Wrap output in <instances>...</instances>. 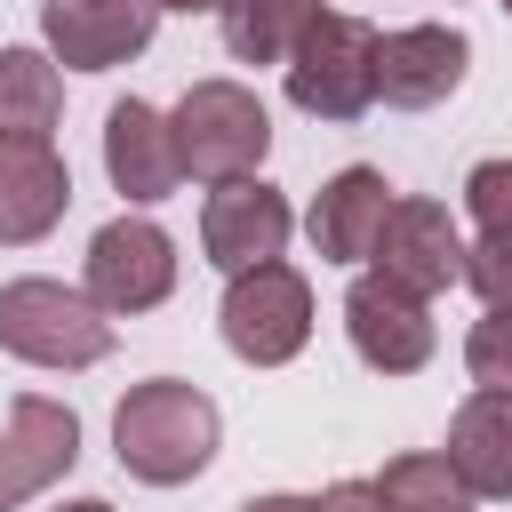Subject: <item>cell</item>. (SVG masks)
Instances as JSON below:
<instances>
[{"mask_svg": "<svg viewBox=\"0 0 512 512\" xmlns=\"http://www.w3.org/2000/svg\"><path fill=\"white\" fill-rule=\"evenodd\" d=\"M112 448L136 480L152 488H176V480H200L208 456H216V400L200 384H176V376H152L136 384L120 408H112Z\"/></svg>", "mask_w": 512, "mask_h": 512, "instance_id": "obj_1", "label": "cell"}, {"mask_svg": "<svg viewBox=\"0 0 512 512\" xmlns=\"http://www.w3.org/2000/svg\"><path fill=\"white\" fill-rule=\"evenodd\" d=\"M0 352L32 368H96L112 352V320L88 288L64 280H8L0 288Z\"/></svg>", "mask_w": 512, "mask_h": 512, "instance_id": "obj_2", "label": "cell"}, {"mask_svg": "<svg viewBox=\"0 0 512 512\" xmlns=\"http://www.w3.org/2000/svg\"><path fill=\"white\" fill-rule=\"evenodd\" d=\"M168 128H176L184 176H200V184H240V176H256V160L272 152V120H264V104H256L240 80H200V88H184V104L168 112Z\"/></svg>", "mask_w": 512, "mask_h": 512, "instance_id": "obj_3", "label": "cell"}, {"mask_svg": "<svg viewBox=\"0 0 512 512\" xmlns=\"http://www.w3.org/2000/svg\"><path fill=\"white\" fill-rule=\"evenodd\" d=\"M376 40H384V32H368L360 16L320 8V16L304 24L296 56H288V96H296V112H312V120H360V112L376 104Z\"/></svg>", "mask_w": 512, "mask_h": 512, "instance_id": "obj_4", "label": "cell"}, {"mask_svg": "<svg viewBox=\"0 0 512 512\" xmlns=\"http://www.w3.org/2000/svg\"><path fill=\"white\" fill-rule=\"evenodd\" d=\"M304 336H312V288H304L296 264L272 256L256 272H232V288H224V344L240 360L280 368V360L304 352Z\"/></svg>", "mask_w": 512, "mask_h": 512, "instance_id": "obj_5", "label": "cell"}, {"mask_svg": "<svg viewBox=\"0 0 512 512\" xmlns=\"http://www.w3.org/2000/svg\"><path fill=\"white\" fill-rule=\"evenodd\" d=\"M176 288V240L144 216H112L88 240V296L104 312H152Z\"/></svg>", "mask_w": 512, "mask_h": 512, "instance_id": "obj_6", "label": "cell"}, {"mask_svg": "<svg viewBox=\"0 0 512 512\" xmlns=\"http://www.w3.org/2000/svg\"><path fill=\"white\" fill-rule=\"evenodd\" d=\"M344 328H352V352L384 376H416L432 360V312L424 296H408L400 280L384 272H360L352 296H344Z\"/></svg>", "mask_w": 512, "mask_h": 512, "instance_id": "obj_7", "label": "cell"}, {"mask_svg": "<svg viewBox=\"0 0 512 512\" xmlns=\"http://www.w3.org/2000/svg\"><path fill=\"white\" fill-rule=\"evenodd\" d=\"M368 264H376L384 280H400L408 296H440V288L464 280V232L448 224L440 200H392Z\"/></svg>", "mask_w": 512, "mask_h": 512, "instance_id": "obj_8", "label": "cell"}, {"mask_svg": "<svg viewBox=\"0 0 512 512\" xmlns=\"http://www.w3.org/2000/svg\"><path fill=\"white\" fill-rule=\"evenodd\" d=\"M152 0H40V32L56 48V64L72 72H112L128 56H144L152 40Z\"/></svg>", "mask_w": 512, "mask_h": 512, "instance_id": "obj_9", "label": "cell"}, {"mask_svg": "<svg viewBox=\"0 0 512 512\" xmlns=\"http://www.w3.org/2000/svg\"><path fill=\"white\" fill-rule=\"evenodd\" d=\"M80 464V416L64 400H40L24 392L8 432H0V512H16L24 496H40L48 480H64Z\"/></svg>", "mask_w": 512, "mask_h": 512, "instance_id": "obj_10", "label": "cell"}, {"mask_svg": "<svg viewBox=\"0 0 512 512\" xmlns=\"http://www.w3.org/2000/svg\"><path fill=\"white\" fill-rule=\"evenodd\" d=\"M72 208V168L48 136H0V248H32Z\"/></svg>", "mask_w": 512, "mask_h": 512, "instance_id": "obj_11", "label": "cell"}, {"mask_svg": "<svg viewBox=\"0 0 512 512\" xmlns=\"http://www.w3.org/2000/svg\"><path fill=\"white\" fill-rule=\"evenodd\" d=\"M200 248H208V264H224V272L272 264V256L288 248V200H280L272 184H256V176L216 184L208 208H200Z\"/></svg>", "mask_w": 512, "mask_h": 512, "instance_id": "obj_12", "label": "cell"}, {"mask_svg": "<svg viewBox=\"0 0 512 512\" xmlns=\"http://www.w3.org/2000/svg\"><path fill=\"white\" fill-rule=\"evenodd\" d=\"M464 64H472V48H464V32H448V24L384 32V40H376V96L424 112V104H440V96L464 88Z\"/></svg>", "mask_w": 512, "mask_h": 512, "instance_id": "obj_13", "label": "cell"}, {"mask_svg": "<svg viewBox=\"0 0 512 512\" xmlns=\"http://www.w3.org/2000/svg\"><path fill=\"white\" fill-rule=\"evenodd\" d=\"M104 168H112V184H120L128 200H168V192L184 184V160H176V128H168V112L120 96V104L104 112Z\"/></svg>", "mask_w": 512, "mask_h": 512, "instance_id": "obj_14", "label": "cell"}, {"mask_svg": "<svg viewBox=\"0 0 512 512\" xmlns=\"http://www.w3.org/2000/svg\"><path fill=\"white\" fill-rule=\"evenodd\" d=\"M384 216H392V184L376 168H344V176L320 184V200H312L304 224H312V248L328 264H360V256H376Z\"/></svg>", "mask_w": 512, "mask_h": 512, "instance_id": "obj_15", "label": "cell"}, {"mask_svg": "<svg viewBox=\"0 0 512 512\" xmlns=\"http://www.w3.org/2000/svg\"><path fill=\"white\" fill-rule=\"evenodd\" d=\"M456 480L472 496H512V392H472L456 416H448V448Z\"/></svg>", "mask_w": 512, "mask_h": 512, "instance_id": "obj_16", "label": "cell"}, {"mask_svg": "<svg viewBox=\"0 0 512 512\" xmlns=\"http://www.w3.org/2000/svg\"><path fill=\"white\" fill-rule=\"evenodd\" d=\"M464 208L480 224V240L464 248V280L488 304H512V160H480L464 176Z\"/></svg>", "mask_w": 512, "mask_h": 512, "instance_id": "obj_17", "label": "cell"}, {"mask_svg": "<svg viewBox=\"0 0 512 512\" xmlns=\"http://www.w3.org/2000/svg\"><path fill=\"white\" fill-rule=\"evenodd\" d=\"M216 16H224V48L240 64H288L304 24L320 16V0H224Z\"/></svg>", "mask_w": 512, "mask_h": 512, "instance_id": "obj_18", "label": "cell"}, {"mask_svg": "<svg viewBox=\"0 0 512 512\" xmlns=\"http://www.w3.org/2000/svg\"><path fill=\"white\" fill-rule=\"evenodd\" d=\"M64 112V80L40 48H0V136H48Z\"/></svg>", "mask_w": 512, "mask_h": 512, "instance_id": "obj_19", "label": "cell"}, {"mask_svg": "<svg viewBox=\"0 0 512 512\" xmlns=\"http://www.w3.org/2000/svg\"><path fill=\"white\" fill-rule=\"evenodd\" d=\"M376 496L392 512H472V488L456 480L448 456H392L384 480H376Z\"/></svg>", "mask_w": 512, "mask_h": 512, "instance_id": "obj_20", "label": "cell"}, {"mask_svg": "<svg viewBox=\"0 0 512 512\" xmlns=\"http://www.w3.org/2000/svg\"><path fill=\"white\" fill-rule=\"evenodd\" d=\"M464 368L480 392H512V304H488L464 336Z\"/></svg>", "mask_w": 512, "mask_h": 512, "instance_id": "obj_21", "label": "cell"}, {"mask_svg": "<svg viewBox=\"0 0 512 512\" xmlns=\"http://www.w3.org/2000/svg\"><path fill=\"white\" fill-rule=\"evenodd\" d=\"M320 512H392V504L376 496V480H336V488L320 496Z\"/></svg>", "mask_w": 512, "mask_h": 512, "instance_id": "obj_22", "label": "cell"}, {"mask_svg": "<svg viewBox=\"0 0 512 512\" xmlns=\"http://www.w3.org/2000/svg\"><path fill=\"white\" fill-rule=\"evenodd\" d=\"M240 512H320V496H248Z\"/></svg>", "mask_w": 512, "mask_h": 512, "instance_id": "obj_23", "label": "cell"}, {"mask_svg": "<svg viewBox=\"0 0 512 512\" xmlns=\"http://www.w3.org/2000/svg\"><path fill=\"white\" fill-rule=\"evenodd\" d=\"M152 8H184L192 16V8H224V0H152Z\"/></svg>", "mask_w": 512, "mask_h": 512, "instance_id": "obj_24", "label": "cell"}, {"mask_svg": "<svg viewBox=\"0 0 512 512\" xmlns=\"http://www.w3.org/2000/svg\"><path fill=\"white\" fill-rule=\"evenodd\" d=\"M64 512H112V504H96V496H80V504H64Z\"/></svg>", "mask_w": 512, "mask_h": 512, "instance_id": "obj_25", "label": "cell"}, {"mask_svg": "<svg viewBox=\"0 0 512 512\" xmlns=\"http://www.w3.org/2000/svg\"><path fill=\"white\" fill-rule=\"evenodd\" d=\"M504 8H512V0H504Z\"/></svg>", "mask_w": 512, "mask_h": 512, "instance_id": "obj_26", "label": "cell"}]
</instances>
